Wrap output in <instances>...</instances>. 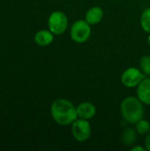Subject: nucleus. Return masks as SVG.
Wrapping results in <instances>:
<instances>
[{
  "label": "nucleus",
  "mask_w": 150,
  "mask_h": 151,
  "mask_svg": "<svg viewBox=\"0 0 150 151\" xmlns=\"http://www.w3.org/2000/svg\"><path fill=\"white\" fill-rule=\"evenodd\" d=\"M53 119L60 126L72 124L78 118L77 108L67 99L59 98L55 100L50 108Z\"/></svg>",
  "instance_id": "obj_1"
},
{
  "label": "nucleus",
  "mask_w": 150,
  "mask_h": 151,
  "mask_svg": "<svg viewBox=\"0 0 150 151\" xmlns=\"http://www.w3.org/2000/svg\"><path fill=\"white\" fill-rule=\"evenodd\" d=\"M121 113L126 122L136 124L142 119L144 115V108L142 102L134 96H128L121 103Z\"/></svg>",
  "instance_id": "obj_2"
},
{
  "label": "nucleus",
  "mask_w": 150,
  "mask_h": 151,
  "mask_svg": "<svg viewBox=\"0 0 150 151\" xmlns=\"http://www.w3.org/2000/svg\"><path fill=\"white\" fill-rule=\"evenodd\" d=\"M72 39L78 42L82 43L88 40L91 35V27L90 24L87 22V20H77L73 23L70 32Z\"/></svg>",
  "instance_id": "obj_3"
},
{
  "label": "nucleus",
  "mask_w": 150,
  "mask_h": 151,
  "mask_svg": "<svg viewBox=\"0 0 150 151\" xmlns=\"http://www.w3.org/2000/svg\"><path fill=\"white\" fill-rule=\"evenodd\" d=\"M49 29L54 35H61L65 32L68 26V19L66 15L59 11L53 12L48 19Z\"/></svg>",
  "instance_id": "obj_4"
},
{
  "label": "nucleus",
  "mask_w": 150,
  "mask_h": 151,
  "mask_svg": "<svg viewBox=\"0 0 150 151\" xmlns=\"http://www.w3.org/2000/svg\"><path fill=\"white\" fill-rule=\"evenodd\" d=\"M72 133L78 142H85L91 135V126L88 119H76L72 126Z\"/></svg>",
  "instance_id": "obj_5"
},
{
  "label": "nucleus",
  "mask_w": 150,
  "mask_h": 151,
  "mask_svg": "<svg viewBox=\"0 0 150 151\" xmlns=\"http://www.w3.org/2000/svg\"><path fill=\"white\" fill-rule=\"evenodd\" d=\"M143 79L144 75L142 74L141 70L134 67H130L126 69L121 76V81L123 85L127 88H133L138 86Z\"/></svg>",
  "instance_id": "obj_6"
},
{
  "label": "nucleus",
  "mask_w": 150,
  "mask_h": 151,
  "mask_svg": "<svg viewBox=\"0 0 150 151\" xmlns=\"http://www.w3.org/2000/svg\"><path fill=\"white\" fill-rule=\"evenodd\" d=\"M137 96L142 104L150 105V78H144L138 85Z\"/></svg>",
  "instance_id": "obj_7"
},
{
  "label": "nucleus",
  "mask_w": 150,
  "mask_h": 151,
  "mask_svg": "<svg viewBox=\"0 0 150 151\" xmlns=\"http://www.w3.org/2000/svg\"><path fill=\"white\" fill-rule=\"evenodd\" d=\"M77 114L80 119H92L96 112L95 106L89 102H83L80 104L77 107Z\"/></svg>",
  "instance_id": "obj_8"
},
{
  "label": "nucleus",
  "mask_w": 150,
  "mask_h": 151,
  "mask_svg": "<svg viewBox=\"0 0 150 151\" xmlns=\"http://www.w3.org/2000/svg\"><path fill=\"white\" fill-rule=\"evenodd\" d=\"M53 35L50 30H40L34 35V42L39 46H48L53 42Z\"/></svg>",
  "instance_id": "obj_9"
},
{
  "label": "nucleus",
  "mask_w": 150,
  "mask_h": 151,
  "mask_svg": "<svg viewBox=\"0 0 150 151\" xmlns=\"http://www.w3.org/2000/svg\"><path fill=\"white\" fill-rule=\"evenodd\" d=\"M103 17V12L101 7L94 6L90 8L86 14V20L90 25H95L99 23Z\"/></svg>",
  "instance_id": "obj_10"
},
{
  "label": "nucleus",
  "mask_w": 150,
  "mask_h": 151,
  "mask_svg": "<svg viewBox=\"0 0 150 151\" xmlns=\"http://www.w3.org/2000/svg\"><path fill=\"white\" fill-rule=\"evenodd\" d=\"M141 25L143 30L150 34V8L146 9L141 17Z\"/></svg>",
  "instance_id": "obj_11"
},
{
  "label": "nucleus",
  "mask_w": 150,
  "mask_h": 151,
  "mask_svg": "<svg viewBox=\"0 0 150 151\" xmlns=\"http://www.w3.org/2000/svg\"><path fill=\"white\" fill-rule=\"evenodd\" d=\"M123 142L126 145H131L134 142V141L136 140V134H135V132L131 129V128H128L126 129L124 134H123Z\"/></svg>",
  "instance_id": "obj_12"
},
{
  "label": "nucleus",
  "mask_w": 150,
  "mask_h": 151,
  "mask_svg": "<svg viewBox=\"0 0 150 151\" xmlns=\"http://www.w3.org/2000/svg\"><path fill=\"white\" fill-rule=\"evenodd\" d=\"M136 130L141 134H146L150 131V124L148 120L141 119L136 123Z\"/></svg>",
  "instance_id": "obj_13"
},
{
  "label": "nucleus",
  "mask_w": 150,
  "mask_h": 151,
  "mask_svg": "<svg viewBox=\"0 0 150 151\" xmlns=\"http://www.w3.org/2000/svg\"><path fill=\"white\" fill-rule=\"evenodd\" d=\"M140 65L141 69L145 74L150 75V56L142 57L140 62Z\"/></svg>",
  "instance_id": "obj_14"
},
{
  "label": "nucleus",
  "mask_w": 150,
  "mask_h": 151,
  "mask_svg": "<svg viewBox=\"0 0 150 151\" xmlns=\"http://www.w3.org/2000/svg\"><path fill=\"white\" fill-rule=\"evenodd\" d=\"M145 146H146V150L150 151V131L147 134V137L145 140Z\"/></svg>",
  "instance_id": "obj_15"
},
{
  "label": "nucleus",
  "mask_w": 150,
  "mask_h": 151,
  "mask_svg": "<svg viewBox=\"0 0 150 151\" xmlns=\"http://www.w3.org/2000/svg\"><path fill=\"white\" fill-rule=\"evenodd\" d=\"M132 150L133 151H136V150H141V151H144L145 150L142 148V147H134V148H133L132 149Z\"/></svg>",
  "instance_id": "obj_16"
},
{
  "label": "nucleus",
  "mask_w": 150,
  "mask_h": 151,
  "mask_svg": "<svg viewBox=\"0 0 150 151\" xmlns=\"http://www.w3.org/2000/svg\"><path fill=\"white\" fill-rule=\"evenodd\" d=\"M148 41H149V44H150V35H149V39H148Z\"/></svg>",
  "instance_id": "obj_17"
}]
</instances>
